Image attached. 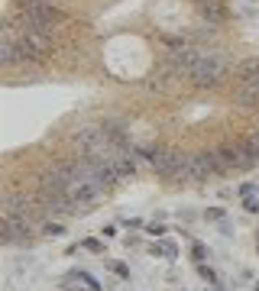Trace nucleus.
Instances as JSON below:
<instances>
[{"instance_id": "1", "label": "nucleus", "mask_w": 259, "mask_h": 291, "mask_svg": "<svg viewBox=\"0 0 259 291\" xmlns=\"http://www.w3.org/2000/svg\"><path fill=\"white\" fill-rule=\"evenodd\" d=\"M217 175H224V172H220V162H217L214 149L192 152V158H188V182L201 184V182H210V178H217Z\"/></svg>"}, {"instance_id": "2", "label": "nucleus", "mask_w": 259, "mask_h": 291, "mask_svg": "<svg viewBox=\"0 0 259 291\" xmlns=\"http://www.w3.org/2000/svg\"><path fill=\"white\" fill-rule=\"evenodd\" d=\"M107 191H110V184H107V182L78 184V188H72V194H68V207H72V214H84V210H91L98 200H104Z\"/></svg>"}, {"instance_id": "3", "label": "nucleus", "mask_w": 259, "mask_h": 291, "mask_svg": "<svg viewBox=\"0 0 259 291\" xmlns=\"http://www.w3.org/2000/svg\"><path fill=\"white\" fill-rule=\"evenodd\" d=\"M32 204H36V194H30L23 188H6V194H4V217H30Z\"/></svg>"}, {"instance_id": "4", "label": "nucleus", "mask_w": 259, "mask_h": 291, "mask_svg": "<svg viewBox=\"0 0 259 291\" xmlns=\"http://www.w3.org/2000/svg\"><path fill=\"white\" fill-rule=\"evenodd\" d=\"M32 236L30 217H4V242L6 246H26Z\"/></svg>"}, {"instance_id": "5", "label": "nucleus", "mask_w": 259, "mask_h": 291, "mask_svg": "<svg viewBox=\"0 0 259 291\" xmlns=\"http://www.w3.org/2000/svg\"><path fill=\"white\" fill-rule=\"evenodd\" d=\"M149 252H152L156 259H175V256H178V246H175L172 240H156L152 246H149Z\"/></svg>"}, {"instance_id": "6", "label": "nucleus", "mask_w": 259, "mask_h": 291, "mask_svg": "<svg viewBox=\"0 0 259 291\" xmlns=\"http://www.w3.org/2000/svg\"><path fill=\"white\" fill-rule=\"evenodd\" d=\"M72 282H84V285H88V291H100V282L94 278V275L81 272V268H74V272H72Z\"/></svg>"}, {"instance_id": "7", "label": "nucleus", "mask_w": 259, "mask_h": 291, "mask_svg": "<svg viewBox=\"0 0 259 291\" xmlns=\"http://www.w3.org/2000/svg\"><path fill=\"white\" fill-rule=\"evenodd\" d=\"M198 275H201V282H204V285H220V278H217V272H214V268H210V266H204V262H201V266H198Z\"/></svg>"}, {"instance_id": "8", "label": "nucleus", "mask_w": 259, "mask_h": 291, "mask_svg": "<svg viewBox=\"0 0 259 291\" xmlns=\"http://www.w3.org/2000/svg\"><path fill=\"white\" fill-rule=\"evenodd\" d=\"M42 233H46V236H65V226H62V224H56V220H46Z\"/></svg>"}, {"instance_id": "9", "label": "nucleus", "mask_w": 259, "mask_h": 291, "mask_svg": "<svg viewBox=\"0 0 259 291\" xmlns=\"http://www.w3.org/2000/svg\"><path fill=\"white\" fill-rule=\"evenodd\" d=\"M192 256H194V262H198V266H201V262L208 259L210 252H208V246H201V242H192Z\"/></svg>"}, {"instance_id": "10", "label": "nucleus", "mask_w": 259, "mask_h": 291, "mask_svg": "<svg viewBox=\"0 0 259 291\" xmlns=\"http://www.w3.org/2000/svg\"><path fill=\"white\" fill-rule=\"evenodd\" d=\"M204 217L214 220V224H220V220L227 217V210H224V207H208V210H204Z\"/></svg>"}, {"instance_id": "11", "label": "nucleus", "mask_w": 259, "mask_h": 291, "mask_svg": "<svg viewBox=\"0 0 259 291\" xmlns=\"http://www.w3.org/2000/svg\"><path fill=\"white\" fill-rule=\"evenodd\" d=\"M142 230H146L149 236H156V240H162V236H166V226H162V224H146Z\"/></svg>"}, {"instance_id": "12", "label": "nucleus", "mask_w": 259, "mask_h": 291, "mask_svg": "<svg viewBox=\"0 0 259 291\" xmlns=\"http://www.w3.org/2000/svg\"><path fill=\"white\" fill-rule=\"evenodd\" d=\"M243 210H246V214H259V198H253V194L243 198Z\"/></svg>"}, {"instance_id": "13", "label": "nucleus", "mask_w": 259, "mask_h": 291, "mask_svg": "<svg viewBox=\"0 0 259 291\" xmlns=\"http://www.w3.org/2000/svg\"><path fill=\"white\" fill-rule=\"evenodd\" d=\"M84 249L88 252H104V242L100 240H84Z\"/></svg>"}, {"instance_id": "14", "label": "nucleus", "mask_w": 259, "mask_h": 291, "mask_svg": "<svg viewBox=\"0 0 259 291\" xmlns=\"http://www.w3.org/2000/svg\"><path fill=\"white\" fill-rule=\"evenodd\" d=\"M240 194H243V198H250V194H256V184H253V182H243V184H240Z\"/></svg>"}, {"instance_id": "15", "label": "nucleus", "mask_w": 259, "mask_h": 291, "mask_svg": "<svg viewBox=\"0 0 259 291\" xmlns=\"http://www.w3.org/2000/svg\"><path fill=\"white\" fill-rule=\"evenodd\" d=\"M114 272H117L120 278H130V268L124 266V262H114Z\"/></svg>"}, {"instance_id": "16", "label": "nucleus", "mask_w": 259, "mask_h": 291, "mask_svg": "<svg viewBox=\"0 0 259 291\" xmlns=\"http://www.w3.org/2000/svg\"><path fill=\"white\" fill-rule=\"evenodd\" d=\"M220 236H234V224H227V220H220Z\"/></svg>"}, {"instance_id": "17", "label": "nucleus", "mask_w": 259, "mask_h": 291, "mask_svg": "<svg viewBox=\"0 0 259 291\" xmlns=\"http://www.w3.org/2000/svg\"><path fill=\"white\" fill-rule=\"evenodd\" d=\"M100 233H104V240H114V236H117V226H104Z\"/></svg>"}, {"instance_id": "18", "label": "nucleus", "mask_w": 259, "mask_h": 291, "mask_svg": "<svg viewBox=\"0 0 259 291\" xmlns=\"http://www.w3.org/2000/svg\"><path fill=\"white\" fill-rule=\"evenodd\" d=\"M253 291H259V278H256V285H253Z\"/></svg>"}, {"instance_id": "19", "label": "nucleus", "mask_w": 259, "mask_h": 291, "mask_svg": "<svg viewBox=\"0 0 259 291\" xmlns=\"http://www.w3.org/2000/svg\"><path fill=\"white\" fill-rule=\"evenodd\" d=\"M256 249H259V233H256Z\"/></svg>"}]
</instances>
